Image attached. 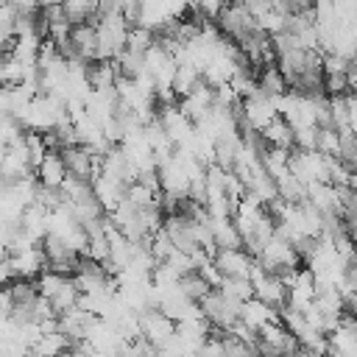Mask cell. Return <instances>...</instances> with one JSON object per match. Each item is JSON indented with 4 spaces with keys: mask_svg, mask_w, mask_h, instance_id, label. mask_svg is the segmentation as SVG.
<instances>
[{
    "mask_svg": "<svg viewBox=\"0 0 357 357\" xmlns=\"http://www.w3.org/2000/svg\"><path fill=\"white\" fill-rule=\"evenodd\" d=\"M148 245H151V251H153V257H156V262H165L173 251H176V243H173V237L165 231V229H159L151 240H148Z\"/></svg>",
    "mask_w": 357,
    "mask_h": 357,
    "instance_id": "cell-17",
    "label": "cell"
},
{
    "mask_svg": "<svg viewBox=\"0 0 357 357\" xmlns=\"http://www.w3.org/2000/svg\"><path fill=\"white\" fill-rule=\"evenodd\" d=\"M262 137L268 145H282V148H296V128L282 117L276 114L265 128H262Z\"/></svg>",
    "mask_w": 357,
    "mask_h": 357,
    "instance_id": "cell-10",
    "label": "cell"
},
{
    "mask_svg": "<svg viewBox=\"0 0 357 357\" xmlns=\"http://www.w3.org/2000/svg\"><path fill=\"white\" fill-rule=\"evenodd\" d=\"M276 187H279V198H284V201H290V204L307 201V181H301L293 170L284 173V176H279V178H276Z\"/></svg>",
    "mask_w": 357,
    "mask_h": 357,
    "instance_id": "cell-13",
    "label": "cell"
},
{
    "mask_svg": "<svg viewBox=\"0 0 357 357\" xmlns=\"http://www.w3.org/2000/svg\"><path fill=\"white\" fill-rule=\"evenodd\" d=\"M290 156H293V148H282V145H268L265 153H262V165L265 170L279 178L284 173H290Z\"/></svg>",
    "mask_w": 357,
    "mask_h": 357,
    "instance_id": "cell-12",
    "label": "cell"
},
{
    "mask_svg": "<svg viewBox=\"0 0 357 357\" xmlns=\"http://www.w3.org/2000/svg\"><path fill=\"white\" fill-rule=\"evenodd\" d=\"M257 81H259V86H262V92L268 98H282L284 92H290V81H287V75L282 73L279 64H265L259 70Z\"/></svg>",
    "mask_w": 357,
    "mask_h": 357,
    "instance_id": "cell-9",
    "label": "cell"
},
{
    "mask_svg": "<svg viewBox=\"0 0 357 357\" xmlns=\"http://www.w3.org/2000/svg\"><path fill=\"white\" fill-rule=\"evenodd\" d=\"M229 3H231V0H201L198 8H201V14H204L206 20H218L220 11H223Z\"/></svg>",
    "mask_w": 357,
    "mask_h": 357,
    "instance_id": "cell-19",
    "label": "cell"
},
{
    "mask_svg": "<svg viewBox=\"0 0 357 357\" xmlns=\"http://www.w3.org/2000/svg\"><path fill=\"white\" fill-rule=\"evenodd\" d=\"M201 307H204V315L212 321V326L218 332H226V329H231L234 321H240V304L231 301L229 296H223L220 287H212L201 298Z\"/></svg>",
    "mask_w": 357,
    "mask_h": 357,
    "instance_id": "cell-1",
    "label": "cell"
},
{
    "mask_svg": "<svg viewBox=\"0 0 357 357\" xmlns=\"http://www.w3.org/2000/svg\"><path fill=\"white\" fill-rule=\"evenodd\" d=\"M315 151H321L326 156H340V131L335 126H318Z\"/></svg>",
    "mask_w": 357,
    "mask_h": 357,
    "instance_id": "cell-15",
    "label": "cell"
},
{
    "mask_svg": "<svg viewBox=\"0 0 357 357\" xmlns=\"http://www.w3.org/2000/svg\"><path fill=\"white\" fill-rule=\"evenodd\" d=\"M86 75H89V84L95 89H114V84L123 73H120L117 59H95V61H89Z\"/></svg>",
    "mask_w": 357,
    "mask_h": 357,
    "instance_id": "cell-8",
    "label": "cell"
},
{
    "mask_svg": "<svg viewBox=\"0 0 357 357\" xmlns=\"http://www.w3.org/2000/svg\"><path fill=\"white\" fill-rule=\"evenodd\" d=\"M218 25H220V31H223L226 36H231L234 42L245 39L248 33H254V31L259 28V22H257V17L248 11V6L234 3V0H231V3H229V6L220 11Z\"/></svg>",
    "mask_w": 357,
    "mask_h": 357,
    "instance_id": "cell-2",
    "label": "cell"
},
{
    "mask_svg": "<svg viewBox=\"0 0 357 357\" xmlns=\"http://www.w3.org/2000/svg\"><path fill=\"white\" fill-rule=\"evenodd\" d=\"M6 254H8V251H6ZM8 257H11V265H14L17 279H36L42 271H47V268H50V262H47V254H45L42 243H39V245H31V248H25V251L8 254Z\"/></svg>",
    "mask_w": 357,
    "mask_h": 357,
    "instance_id": "cell-5",
    "label": "cell"
},
{
    "mask_svg": "<svg viewBox=\"0 0 357 357\" xmlns=\"http://www.w3.org/2000/svg\"><path fill=\"white\" fill-rule=\"evenodd\" d=\"M67 176H70V170H67L64 153H61L59 148H50L47 156L42 159V165L36 167V178H39L45 187H61Z\"/></svg>",
    "mask_w": 357,
    "mask_h": 357,
    "instance_id": "cell-6",
    "label": "cell"
},
{
    "mask_svg": "<svg viewBox=\"0 0 357 357\" xmlns=\"http://www.w3.org/2000/svg\"><path fill=\"white\" fill-rule=\"evenodd\" d=\"M220 290H223V296H229L231 301L243 304V301H248V298L254 296V282H251V279H240V276H223Z\"/></svg>",
    "mask_w": 357,
    "mask_h": 357,
    "instance_id": "cell-14",
    "label": "cell"
},
{
    "mask_svg": "<svg viewBox=\"0 0 357 357\" xmlns=\"http://www.w3.org/2000/svg\"><path fill=\"white\" fill-rule=\"evenodd\" d=\"M139 318H142V335H145L156 349L176 332V321H173L165 310H159V307H148V310H142Z\"/></svg>",
    "mask_w": 357,
    "mask_h": 357,
    "instance_id": "cell-4",
    "label": "cell"
},
{
    "mask_svg": "<svg viewBox=\"0 0 357 357\" xmlns=\"http://www.w3.org/2000/svg\"><path fill=\"white\" fill-rule=\"evenodd\" d=\"M254 254L248 248H226V245H218L215 251V262L218 268L223 271V276H240V279H251V271H254Z\"/></svg>",
    "mask_w": 357,
    "mask_h": 357,
    "instance_id": "cell-3",
    "label": "cell"
},
{
    "mask_svg": "<svg viewBox=\"0 0 357 357\" xmlns=\"http://www.w3.org/2000/svg\"><path fill=\"white\" fill-rule=\"evenodd\" d=\"M279 318V310L276 307H271L268 301H262V298H257V296H251L248 301H243L240 304V321H245L251 329H262L268 321H276Z\"/></svg>",
    "mask_w": 357,
    "mask_h": 357,
    "instance_id": "cell-7",
    "label": "cell"
},
{
    "mask_svg": "<svg viewBox=\"0 0 357 357\" xmlns=\"http://www.w3.org/2000/svg\"><path fill=\"white\" fill-rule=\"evenodd\" d=\"M70 337L61 332V329H56V332H42V337L33 343V349H31V357H53V354H64V351H70Z\"/></svg>",
    "mask_w": 357,
    "mask_h": 357,
    "instance_id": "cell-11",
    "label": "cell"
},
{
    "mask_svg": "<svg viewBox=\"0 0 357 357\" xmlns=\"http://www.w3.org/2000/svg\"><path fill=\"white\" fill-rule=\"evenodd\" d=\"M324 89H326V95H346V92H351L349 70L346 73H326L324 75Z\"/></svg>",
    "mask_w": 357,
    "mask_h": 357,
    "instance_id": "cell-18",
    "label": "cell"
},
{
    "mask_svg": "<svg viewBox=\"0 0 357 357\" xmlns=\"http://www.w3.org/2000/svg\"><path fill=\"white\" fill-rule=\"evenodd\" d=\"M178 284H181V290L190 296V298H195V301H201L209 290H212V284L198 273V271H190V273H184L181 279H178Z\"/></svg>",
    "mask_w": 357,
    "mask_h": 357,
    "instance_id": "cell-16",
    "label": "cell"
},
{
    "mask_svg": "<svg viewBox=\"0 0 357 357\" xmlns=\"http://www.w3.org/2000/svg\"><path fill=\"white\" fill-rule=\"evenodd\" d=\"M351 167H354V173H357V156H354V159H351Z\"/></svg>",
    "mask_w": 357,
    "mask_h": 357,
    "instance_id": "cell-20",
    "label": "cell"
}]
</instances>
